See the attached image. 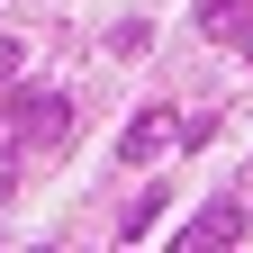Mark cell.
<instances>
[{"instance_id":"3957f363","label":"cell","mask_w":253,"mask_h":253,"mask_svg":"<svg viewBox=\"0 0 253 253\" xmlns=\"http://www.w3.org/2000/svg\"><path fill=\"white\" fill-rule=\"evenodd\" d=\"M235 235H244V208H226V199H217L199 226H181V253H208V244H235Z\"/></svg>"},{"instance_id":"5b68a950","label":"cell","mask_w":253,"mask_h":253,"mask_svg":"<svg viewBox=\"0 0 253 253\" xmlns=\"http://www.w3.org/2000/svg\"><path fill=\"white\" fill-rule=\"evenodd\" d=\"M154 217H163V190H154V199H136V208L118 217V244H136V235H154Z\"/></svg>"},{"instance_id":"7a4b0ae2","label":"cell","mask_w":253,"mask_h":253,"mask_svg":"<svg viewBox=\"0 0 253 253\" xmlns=\"http://www.w3.org/2000/svg\"><path fill=\"white\" fill-rule=\"evenodd\" d=\"M163 145H172V109H136V118H126V136H118L126 163H154Z\"/></svg>"},{"instance_id":"ba28073f","label":"cell","mask_w":253,"mask_h":253,"mask_svg":"<svg viewBox=\"0 0 253 253\" xmlns=\"http://www.w3.org/2000/svg\"><path fill=\"white\" fill-rule=\"evenodd\" d=\"M235 45H244V54H253V18H244V37H235Z\"/></svg>"},{"instance_id":"52a82bcc","label":"cell","mask_w":253,"mask_h":253,"mask_svg":"<svg viewBox=\"0 0 253 253\" xmlns=\"http://www.w3.org/2000/svg\"><path fill=\"white\" fill-rule=\"evenodd\" d=\"M9 181H18V154H0V190H9Z\"/></svg>"},{"instance_id":"277c9868","label":"cell","mask_w":253,"mask_h":253,"mask_svg":"<svg viewBox=\"0 0 253 253\" xmlns=\"http://www.w3.org/2000/svg\"><path fill=\"white\" fill-rule=\"evenodd\" d=\"M244 18H253V0H199V27H208V37H244Z\"/></svg>"},{"instance_id":"8992f818","label":"cell","mask_w":253,"mask_h":253,"mask_svg":"<svg viewBox=\"0 0 253 253\" xmlns=\"http://www.w3.org/2000/svg\"><path fill=\"white\" fill-rule=\"evenodd\" d=\"M18 63H27V45H18V37H0V82H18Z\"/></svg>"},{"instance_id":"6da1fadb","label":"cell","mask_w":253,"mask_h":253,"mask_svg":"<svg viewBox=\"0 0 253 253\" xmlns=\"http://www.w3.org/2000/svg\"><path fill=\"white\" fill-rule=\"evenodd\" d=\"M73 100L63 90H9V145H63Z\"/></svg>"}]
</instances>
